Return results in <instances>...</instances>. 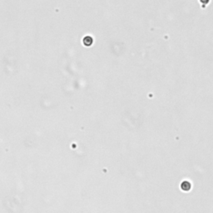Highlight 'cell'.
<instances>
[{
  "instance_id": "2",
  "label": "cell",
  "mask_w": 213,
  "mask_h": 213,
  "mask_svg": "<svg viewBox=\"0 0 213 213\" xmlns=\"http://www.w3.org/2000/svg\"><path fill=\"white\" fill-rule=\"evenodd\" d=\"M93 38L90 37V36H87L83 39V43H84L85 46H91L93 44Z\"/></svg>"
},
{
  "instance_id": "1",
  "label": "cell",
  "mask_w": 213,
  "mask_h": 213,
  "mask_svg": "<svg viewBox=\"0 0 213 213\" xmlns=\"http://www.w3.org/2000/svg\"><path fill=\"white\" fill-rule=\"evenodd\" d=\"M181 188L184 192H189L192 189V183L190 182H188V181H184L181 184Z\"/></svg>"
},
{
  "instance_id": "3",
  "label": "cell",
  "mask_w": 213,
  "mask_h": 213,
  "mask_svg": "<svg viewBox=\"0 0 213 213\" xmlns=\"http://www.w3.org/2000/svg\"><path fill=\"white\" fill-rule=\"evenodd\" d=\"M199 2H200V3L202 4V9H205V8L210 3L211 0H199Z\"/></svg>"
}]
</instances>
